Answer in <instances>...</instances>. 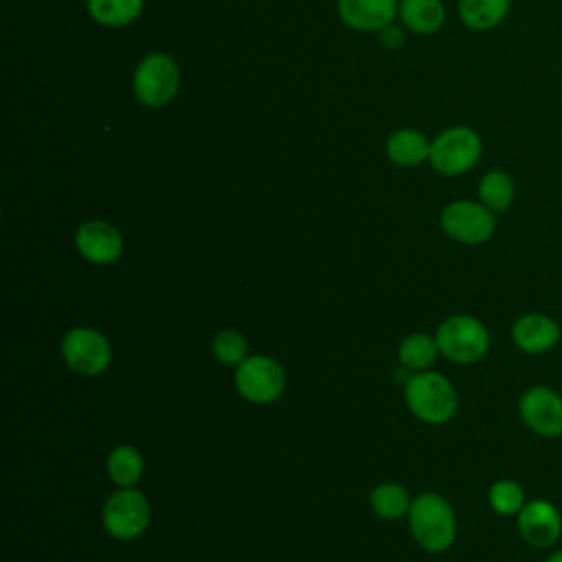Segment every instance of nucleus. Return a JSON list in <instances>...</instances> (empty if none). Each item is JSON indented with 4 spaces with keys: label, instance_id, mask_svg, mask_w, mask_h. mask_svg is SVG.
Wrapping results in <instances>:
<instances>
[{
    "label": "nucleus",
    "instance_id": "obj_1",
    "mask_svg": "<svg viewBox=\"0 0 562 562\" xmlns=\"http://www.w3.org/2000/svg\"><path fill=\"white\" fill-rule=\"evenodd\" d=\"M408 522L415 542L430 553L448 551L457 538L454 509L443 496L435 492H426L413 498Z\"/></svg>",
    "mask_w": 562,
    "mask_h": 562
},
{
    "label": "nucleus",
    "instance_id": "obj_2",
    "mask_svg": "<svg viewBox=\"0 0 562 562\" xmlns=\"http://www.w3.org/2000/svg\"><path fill=\"white\" fill-rule=\"evenodd\" d=\"M411 413L426 424H446L454 417L459 395L452 382L437 371H417L404 389Z\"/></svg>",
    "mask_w": 562,
    "mask_h": 562
},
{
    "label": "nucleus",
    "instance_id": "obj_3",
    "mask_svg": "<svg viewBox=\"0 0 562 562\" xmlns=\"http://www.w3.org/2000/svg\"><path fill=\"white\" fill-rule=\"evenodd\" d=\"M435 340L439 353L454 364H474L490 351L487 327L470 314H454L446 318L437 327Z\"/></svg>",
    "mask_w": 562,
    "mask_h": 562
},
{
    "label": "nucleus",
    "instance_id": "obj_4",
    "mask_svg": "<svg viewBox=\"0 0 562 562\" xmlns=\"http://www.w3.org/2000/svg\"><path fill=\"white\" fill-rule=\"evenodd\" d=\"M483 154L481 136L465 125H454L443 130L430 143V165L443 176H461L470 171Z\"/></svg>",
    "mask_w": 562,
    "mask_h": 562
},
{
    "label": "nucleus",
    "instance_id": "obj_5",
    "mask_svg": "<svg viewBox=\"0 0 562 562\" xmlns=\"http://www.w3.org/2000/svg\"><path fill=\"white\" fill-rule=\"evenodd\" d=\"M180 83V72L176 61L165 53H149L140 59L134 72V94L140 103L149 108L167 105Z\"/></svg>",
    "mask_w": 562,
    "mask_h": 562
},
{
    "label": "nucleus",
    "instance_id": "obj_6",
    "mask_svg": "<svg viewBox=\"0 0 562 562\" xmlns=\"http://www.w3.org/2000/svg\"><path fill=\"white\" fill-rule=\"evenodd\" d=\"M496 213L472 200H454L441 211L443 233L461 244H485L496 231Z\"/></svg>",
    "mask_w": 562,
    "mask_h": 562
},
{
    "label": "nucleus",
    "instance_id": "obj_7",
    "mask_svg": "<svg viewBox=\"0 0 562 562\" xmlns=\"http://www.w3.org/2000/svg\"><path fill=\"white\" fill-rule=\"evenodd\" d=\"M235 386L239 395L252 404L274 402L285 386L281 364L268 356H246L235 371Z\"/></svg>",
    "mask_w": 562,
    "mask_h": 562
},
{
    "label": "nucleus",
    "instance_id": "obj_8",
    "mask_svg": "<svg viewBox=\"0 0 562 562\" xmlns=\"http://www.w3.org/2000/svg\"><path fill=\"white\" fill-rule=\"evenodd\" d=\"M522 424L538 437H562V393L547 384H533L518 397Z\"/></svg>",
    "mask_w": 562,
    "mask_h": 562
},
{
    "label": "nucleus",
    "instance_id": "obj_9",
    "mask_svg": "<svg viewBox=\"0 0 562 562\" xmlns=\"http://www.w3.org/2000/svg\"><path fill=\"white\" fill-rule=\"evenodd\" d=\"M149 503L134 487H121L105 501L103 527L116 540H134L149 525Z\"/></svg>",
    "mask_w": 562,
    "mask_h": 562
},
{
    "label": "nucleus",
    "instance_id": "obj_10",
    "mask_svg": "<svg viewBox=\"0 0 562 562\" xmlns=\"http://www.w3.org/2000/svg\"><path fill=\"white\" fill-rule=\"evenodd\" d=\"M61 353L66 364L79 375H97L112 360L110 342L103 334L90 327H75L64 336Z\"/></svg>",
    "mask_w": 562,
    "mask_h": 562
},
{
    "label": "nucleus",
    "instance_id": "obj_11",
    "mask_svg": "<svg viewBox=\"0 0 562 562\" xmlns=\"http://www.w3.org/2000/svg\"><path fill=\"white\" fill-rule=\"evenodd\" d=\"M520 538L533 549H549L562 536V514L547 498H531L516 518Z\"/></svg>",
    "mask_w": 562,
    "mask_h": 562
},
{
    "label": "nucleus",
    "instance_id": "obj_12",
    "mask_svg": "<svg viewBox=\"0 0 562 562\" xmlns=\"http://www.w3.org/2000/svg\"><path fill=\"white\" fill-rule=\"evenodd\" d=\"M562 329L555 318L542 312H527L518 316L512 325V342L531 356H540L558 347Z\"/></svg>",
    "mask_w": 562,
    "mask_h": 562
},
{
    "label": "nucleus",
    "instance_id": "obj_13",
    "mask_svg": "<svg viewBox=\"0 0 562 562\" xmlns=\"http://www.w3.org/2000/svg\"><path fill=\"white\" fill-rule=\"evenodd\" d=\"M75 244H77V250L88 261L99 263V266L114 263L123 252L121 233L103 220L83 222L75 235Z\"/></svg>",
    "mask_w": 562,
    "mask_h": 562
},
{
    "label": "nucleus",
    "instance_id": "obj_14",
    "mask_svg": "<svg viewBox=\"0 0 562 562\" xmlns=\"http://www.w3.org/2000/svg\"><path fill=\"white\" fill-rule=\"evenodd\" d=\"M338 11L356 31H380L395 18L397 0H338Z\"/></svg>",
    "mask_w": 562,
    "mask_h": 562
},
{
    "label": "nucleus",
    "instance_id": "obj_15",
    "mask_svg": "<svg viewBox=\"0 0 562 562\" xmlns=\"http://www.w3.org/2000/svg\"><path fill=\"white\" fill-rule=\"evenodd\" d=\"M400 18L411 31L428 35L441 29L446 20V9L441 0H402Z\"/></svg>",
    "mask_w": 562,
    "mask_h": 562
},
{
    "label": "nucleus",
    "instance_id": "obj_16",
    "mask_svg": "<svg viewBox=\"0 0 562 562\" xmlns=\"http://www.w3.org/2000/svg\"><path fill=\"white\" fill-rule=\"evenodd\" d=\"M512 0H459V18L472 31H490L498 26Z\"/></svg>",
    "mask_w": 562,
    "mask_h": 562
},
{
    "label": "nucleus",
    "instance_id": "obj_17",
    "mask_svg": "<svg viewBox=\"0 0 562 562\" xmlns=\"http://www.w3.org/2000/svg\"><path fill=\"white\" fill-rule=\"evenodd\" d=\"M386 154L393 162L404 167H415L430 156V143L417 130H397L386 140Z\"/></svg>",
    "mask_w": 562,
    "mask_h": 562
},
{
    "label": "nucleus",
    "instance_id": "obj_18",
    "mask_svg": "<svg viewBox=\"0 0 562 562\" xmlns=\"http://www.w3.org/2000/svg\"><path fill=\"white\" fill-rule=\"evenodd\" d=\"M516 198V184L507 171L492 169L479 180V200L492 213H505Z\"/></svg>",
    "mask_w": 562,
    "mask_h": 562
},
{
    "label": "nucleus",
    "instance_id": "obj_19",
    "mask_svg": "<svg viewBox=\"0 0 562 562\" xmlns=\"http://www.w3.org/2000/svg\"><path fill=\"white\" fill-rule=\"evenodd\" d=\"M371 509L386 520H397L411 509V496L400 483H380L373 487L371 496Z\"/></svg>",
    "mask_w": 562,
    "mask_h": 562
},
{
    "label": "nucleus",
    "instance_id": "obj_20",
    "mask_svg": "<svg viewBox=\"0 0 562 562\" xmlns=\"http://www.w3.org/2000/svg\"><path fill=\"white\" fill-rule=\"evenodd\" d=\"M108 474L119 487H132L143 474V457L134 446H116L108 457Z\"/></svg>",
    "mask_w": 562,
    "mask_h": 562
},
{
    "label": "nucleus",
    "instance_id": "obj_21",
    "mask_svg": "<svg viewBox=\"0 0 562 562\" xmlns=\"http://www.w3.org/2000/svg\"><path fill=\"white\" fill-rule=\"evenodd\" d=\"M90 15L103 26H125L143 11V0H88Z\"/></svg>",
    "mask_w": 562,
    "mask_h": 562
},
{
    "label": "nucleus",
    "instance_id": "obj_22",
    "mask_svg": "<svg viewBox=\"0 0 562 562\" xmlns=\"http://www.w3.org/2000/svg\"><path fill=\"white\" fill-rule=\"evenodd\" d=\"M437 340L428 334H411L400 342V360L413 371H426L437 360Z\"/></svg>",
    "mask_w": 562,
    "mask_h": 562
},
{
    "label": "nucleus",
    "instance_id": "obj_23",
    "mask_svg": "<svg viewBox=\"0 0 562 562\" xmlns=\"http://www.w3.org/2000/svg\"><path fill=\"white\" fill-rule=\"evenodd\" d=\"M487 503L498 516H518L525 507V490L514 479H498L487 492Z\"/></svg>",
    "mask_w": 562,
    "mask_h": 562
},
{
    "label": "nucleus",
    "instance_id": "obj_24",
    "mask_svg": "<svg viewBox=\"0 0 562 562\" xmlns=\"http://www.w3.org/2000/svg\"><path fill=\"white\" fill-rule=\"evenodd\" d=\"M246 351H248V342L235 329H224L213 338V356L226 367H233V364L237 367L246 358Z\"/></svg>",
    "mask_w": 562,
    "mask_h": 562
},
{
    "label": "nucleus",
    "instance_id": "obj_25",
    "mask_svg": "<svg viewBox=\"0 0 562 562\" xmlns=\"http://www.w3.org/2000/svg\"><path fill=\"white\" fill-rule=\"evenodd\" d=\"M382 44L386 46V48H397L400 44H402V31L397 29V26H393V24H389V26H384L382 29Z\"/></svg>",
    "mask_w": 562,
    "mask_h": 562
},
{
    "label": "nucleus",
    "instance_id": "obj_26",
    "mask_svg": "<svg viewBox=\"0 0 562 562\" xmlns=\"http://www.w3.org/2000/svg\"><path fill=\"white\" fill-rule=\"evenodd\" d=\"M544 562H562V549H553V551L544 558Z\"/></svg>",
    "mask_w": 562,
    "mask_h": 562
}]
</instances>
